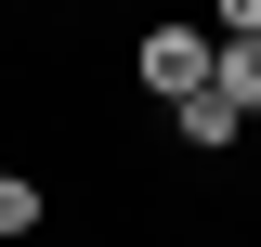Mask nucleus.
Here are the masks:
<instances>
[{
    "label": "nucleus",
    "instance_id": "f257e3e1",
    "mask_svg": "<svg viewBox=\"0 0 261 247\" xmlns=\"http://www.w3.org/2000/svg\"><path fill=\"white\" fill-rule=\"evenodd\" d=\"M130 65H144V91H157V104H196V91H209V26H157Z\"/></svg>",
    "mask_w": 261,
    "mask_h": 247
},
{
    "label": "nucleus",
    "instance_id": "f03ea898",
    "mask_svg": "<svg viewBox=\"0 0 261 247\" xmlns=\"http://www.w3.org/2000/svg\"><path fill=\"white\" fill-rule=\"evenodd\" d=\"M209 91L235 117H261V39H209Z\"/></svg>",
    "mask_w": 261,
    "mask_h": 247
},
{
    "label": "nucleus",
    "instance_id": "7ed1b4c3",
    "mask_svg": "<svg viewBox=\"0 0 261 247\" xmlns=\"http://www.w3.org/2000/svg\"><path fill=\"white\" fill-rule=\"evenodd\" d=\"M235 130H248V117H235V104H222V91H196V104H183V143H209V156H222V143H235Z\"/></svg>",
    "mask_w": 261,
    "mask_h": 247
},
{
    "label": "nucleus",
    "instance_id": "20e7f679",
    "mask_svg": "<svg viewBox=\"0 0 261 247\" xmlns=\"http://www.w3.org/2000/svg\"><path fill=\"white\" fill-rule=\"evenodd\" d=\"M0 234H39V182L27 169H0Z\"/></svg>",
    "mask_w": 261,
    "mask_h": 247
}]
</instances>
